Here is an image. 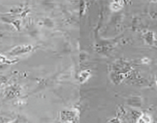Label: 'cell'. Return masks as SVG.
<instances>
[{"label": "cell", "mask_w": 157, "mask_h": 123, "mask_svg": "<svg viewBox=\"0 0 157 123\" xmlns=\"http://www.w3.org/2000/svg\"><path fill=\"white\" fill-rule=\"evenodd\" d=\"M30 46H28L26 47L25 46H17V47L14 48L13 49H12V51H10V54L11 55H19V54H22L25 52L26 51L30 50Z\"/></svg>", "instance_id": "obj_1"}, {"label": "cell", "mask_w": 157, "mask_h": 123, "mask_svg": "<svg viewBox=\"0 0 157 123\" xmlns=\"http://www.w3.org/2000/svg\"><path fill=\"white\" fill-rule=\"evenodd\" d=\"M14 62L13 60H10L4 55L0 54V64H12Z\"/></svg>", "instance_id": "obj_2"}, {"label": "cell", "mask_w": 157, "mask_h": 123, "mask_svg": "<svg viewBox=\"0 0 157 123\" xmlns=\"http://www.w3.org/2000/svg\"><path fill=\"white\" fill-rule=\"evenodd\" d=\"M140 123H151V118L148 115H143L140 118Z\"/></svg>", "instance_id": "obj_3"}, {"label": "cell", "mask_w": 157, "mask_h": 123, "mask_svg": "<svg viewBox=\"0 0 157 123\" xmlns=\"http://www.w3.org/2000/svg\"><path fill=\"white\" fill-rule=\"evenodd\" d=\"M6 82V78L3 76H0V86L2 85L3 83H5Z\"/></svg>", "instance_id": "obj_4"}, {"label": "cell", "mask_w": 157, "mask_h": 123, "mask_svg": "<svg viewBox=\"0 0 157 123\" xmlns=\"http://www.w3.org/2000/svg\"><path fill=\"white\" fill-rule=\"evenodd\" d=\"M2 34L0 33V37H2Z\"/></svg>", "instance_id": "obj_5"}]
</instances>
